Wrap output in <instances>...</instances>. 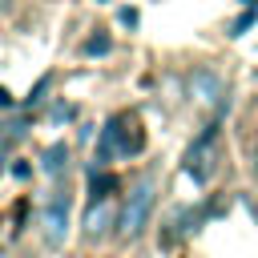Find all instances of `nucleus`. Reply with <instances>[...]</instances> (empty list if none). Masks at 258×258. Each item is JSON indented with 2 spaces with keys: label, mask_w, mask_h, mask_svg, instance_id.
Instances as JSON below:
<instances>
[{
  "label": "nucleus",
  "mask_w": 258,
  "mask_h": 258,
  "mask_svg": "<svg viewBox=\"0 0 258 258\" xmlns=\"http://www.w3.org/2000/svg\"><path fill=\"white\" fill-rule=\"evenodd\" d=\"M141 149H145V129L137 125L133 113H121V117H113L105 125V133H101V161H109V157H137Z\"/></svg>",
  "instance_id": "obj_1"
},
{
  "label": "nucleus",
  "mask_w": 258,
  "mask_h": 258,
  "mask_svg": "<svg viewBox=\"0 0 258 258\" xmlns=\"http://www.w3.org/2000/svg\"><path fill=\"white\" fill-rule=\"evenodd\" d=\"M153 198H157L153 177H145V181L133 185V194L125 198V206H121V214H117V234H121V238H137V234L145 230L149 210H153Z\"/></svg>",
  "instance_id": "obj_2"
},
{
  "label": "nucleus",
  "mask_w": 258,
  "mask_h": 258,
  "mask_svg": "<svg viewBox=\"0 0 258 258\" xmlns=\"http://www.w3.org/2000/svg\"><path fill=\"white\" fill-rule=\"evenodd\" d=\"M185 173L194 177V185H210V177H214V129L202 133V137L189 145V153H185Z\"/></svg>",
  "instance_id": "obj_3"
},
{
  "label": "nucleus",
  "mask_w": 258,
  "mask_h": 258,
  "mask_svg": "<svg viewBox=\"0 0 258 258\" xmlns=\"http://www.w3.org/2000/svg\"><path fill=\"white\" fill-rule=\"evenodd\" d=\"M69 214H73V198H69L64 189H56V194L48 198V206H44V238H48L52 246H60V242L69 238Z\"/></svg>",
  "instance_id": "obj_4"
},
{
  "label": "nucleus",
  "mask_w": 258,
  "mask_h": 258,
  "mask_svg": "<svg viewBox=\"0 0 258 258\" xmlns=\"http://www.w3.org/2000/svg\"><path fill=\"white\" fill-rule=\"evenodd\" d=\"M85 226H89V234H93V238H101V234H105V226H113V206H105V202H93V210H89Z\"/></svg>",
  "instance_id": "obj_5"
},
{
  "label": "nucleus",
  "mask_w": 258,
  "mask_h": 258,
  "mask_svg": "<svg viewBox=\"0 0 258 258\" xmlns=\"http://www.w3.org/2000/svg\"><path fill=\"white\" fill-rule=\"evenodd\" d=\"M64 157H69V145H64V141H56L52 149H44V157H40V169H44V173H52V177H56V173H64V165H69Z\"/></svg>",
  "instance_id": "obj_6"
},
{
  "label": "nucleus",
  "mask_w": 258,
  "mask_h": 258,
  "mask_svg": "<svg viewBox=\"0 0 258 258\" xmlns=\"http://www.w3.org/2000/svg\"><path fill=\"white\" fill-rule=\"evenodd\" d=\"M113 189H117V177H113V173H93V177H89V194H93V202H105Z\"/></svg>",
  "instance_id": "obj_7"
},
{
  "label": "nucleus",
  "mask_w": 258,
  "mask_h": 258,
  "mask_svg": "<svg viewBox=\"0 0 258 258\" xmlns=\"http://www.w3.org/2000/svg\"><path fill=\"white\" fill-rule=\"evenodd\" d=\"M194 85H198V97H202V101H218V89H222V85H218V77L198 73V77H194Z\"/></svg>",
  "instance_id": "obj_8"
},
{
  "label": "nucleus",
  "mask_w": 258,
  "mask_h": 258,
  "mask_svg": "<svg viewBox=\"0 0 258 258\" xmlns=\"http://www.w3.org/2000/svg\"><path fill=\"white\" fill-rule=\"evenodd\" d=\"M109 44H113V40H109V36L101 32V36H89V40H85V52H89V56H101V52H105Z\"/></svg>",
  "instance_id": "obj_9"
},
{
  "label": "nucleus",
  "mask_w": 258,
  "mask_h": 258,
  "mask_svg": "<svg viewBox=\"0 0 258 258\" xmlns=\"http://www.w3.org/2000/svg\"><path fill=\"white\" fill-rule=\"evenodd\" d=\"M28 173H32V169H28V165H24V161H16V165H12V177H16V181H24V177H28Z\"/></svg>",
  "instance_id": "obj_10"
},
{
  "label": "nucleus",
  "mask_w": 258,
  "mask_h": 258,
  "mask_svg": "<svg viewBox=\"0 0 258 258\" xmlns=\"http://www.w3.org/2000/svg\"><path fill=\"white\" fill-rule=\"evenodd\" d=\"M121 24H129V28H133V24H137V12H133V8H121Z\"/></svg>",
  "instance_id": "obj_11"
},
{
  "label": "nucleus",
  "mask_w": 258,
  "mask_h": 258,
  "mask_svg": "<svg viewBox=\"0 0 258 258\" xmlns=\"http://www.w3.org/2000/svg\"><path fill=\"white\" fill-rule=\"evenodd\" d=\"M8 105H12V97H8L4 89H0V109H8Z\"/></svg>",
  "instance_id": "obj_12"
},
{
  "label": "nucleus",
  "mask_w": 258,
  "mask_h": 258,
  "mask_svg": "<svg viewBox=\"0 0 258 258\" xmlns=\"http://www.w3.org/2000/svg\"><path fill=\"white\" fill-rule=\"evenodd\" d=\"M242 4H246V8H254V0H242Z\"/></svg>",
  "instance_id": "obj_13"
},
{
  "label": "nucleus",
  "mask_w": 258,
  "mask_h": 258,
  "mask_svg": "<svg viewBox=\"0 0 258 258\" xmlns=\"http://www.w3.org/2000/svg\"><path fill=\"white\" fill-rule=\"evenodd\" d=\"M254 165H258V145H254Z\"/></svg>",
  "instance_id": "obj_14"
},
{
  "label": "nucleus",
  "mask_w": 258,
  "mask_h": 258,
  "mask_svg": "<svg viewBox=\"0 0 258 258\" xmlns=\"http://www.w3.org/2000/svg\"><path fill=\"white\" fill-rule=\"evenodd\" d=\"M4 4H8V0H0V8H4Z\"/></svg>",
  "instance_id": "obj_15"
},
{
  "label": "nucleus",
  "mask_w": 258,
  "mask_h": 258,
  "mask_svg": "<svg viewBox=\"0 0 258 258\" xmlns=\"http://www.w3.org/2000/svg\"><path fill=\"white\" fill-rule=\"evenodd\" d=\"M101 4H109V0H101Z\"/></svg>",
  "instance_id": "obj_16"
},
{
  "label": "nucleus",
  "mask_w": 258,
  "mask_h": 258,
  "mask_svg": "<svg viewBox=\"0 0 258 258\" xmlns=\"http://www.w3.org/2000/svg\"><path fill=\"white\" fill-rule=\"evenodd\" d=\"M0 173H4V165H0Z\"/></svg>",
  "instance_id": "obj_17"
}]
</instances>
